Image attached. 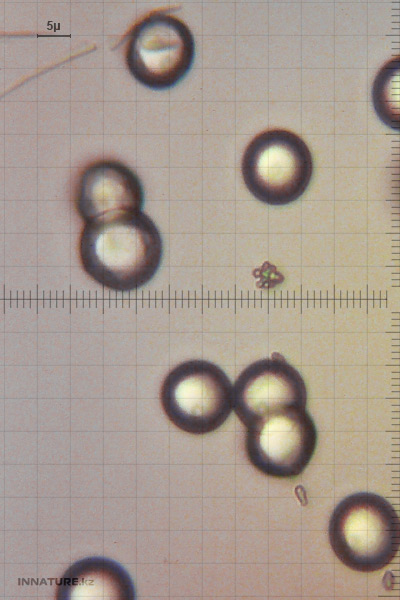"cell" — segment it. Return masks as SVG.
I'll return each mask as SVG.
<instances>
[{
    "instance_id": "obj_2",
    "label": "cell",
    "mask_w": 400,
    "mask_h": 600,
    "mask_svg": "<svg viewBox=\"0 0 400 600\" xmlns=\"http://www.w3.org/2000/svg\"><path fill=\"white\" fill-rule=\"evenodd\" d=\"M329 542L337 558L357 572H376L397 555L400 517L385 498L358 492L334 509L328 527Z\"/></svg>"
},
{
    "instance_id": "obj_5",
    "label": "cell",
    "mask_w": 400,
    "mask_h": 600,
    "mask_svg": "<svg viewBox=\"0 0 400 600\" xmlns=\"http://www.w3.org/2000/svg\"><path fill=\"white\" fill-rule=\"evenodd\" d=\"M194 56L195 41L189 27L174 15L154 12L131 30L125 60L140 84L165 90L187 75Z\"/></svg>"
},
{
    "instance_id": "obj_10",
    "label": "cell",
    "mask_w": 400,
    "mask_h": 600,
    "mask_svg": "<svg viewBox=\"0 0 400 600\" xmlns=\"http://www.w3.org/2000/svg\"><path fill=\"white\" fill-rule=\"evenodd\" d=\"M372 102L380 120L400 132V55L378 71L372 87Z\"/></svg>"
},
{
    "instance_id": "obj_8",
    "label": "cell",
    "mask_w": 400,
    "mask_h": 600,
    "mask_svg": "<svg viewBox=\"0 0 400 600\" xmlns=\"http://www.w3.org/2000/svg\"><path fill=\"white\" fill-rule=\"evenodd\" d=\"M75 209L84 224L141 212L144 188L138 175L117 160H100L82 171L75 187Z\"/></svg>"
},
{
    "instance_id": "obj_6",
    "label": "cell",
    "mask_w": 400,
    "mask_h": 600,
    "mask_svg": "<svg viewBox=\"0 0 400 600\" xmlns=\"http://www.w3.org/2000/svg\"><path fill=\"white\" fill-rule=\"evenodd\" d=\"M317 444V430L306 408L271 415L246 428L249 462L266 476L288 479L300 475Z\"/></svg>"
},
{
    "instance_id": "obj_3",
    "label": "cell",
    "mask_w": 400,
    "mask_h": 600,
    "mask_svg": "<svg viewBox=\"0 0 400 600\" xmlns=\"http://www.w3.org/2000/svg\"><path fill=\"white\" fill-rule=\"evenodd\" d=\"M160 402L167 418L193 435L215 431L233 408V386L216 364L192 359L175 366L164 378Z\"/></svg>"
},
{
    "instance_id": "obj_7",
    "label": "cell",
    "mask_w": 400,
    "mask_h": 600,
    "mask_svg": "<svg viewBox=\"0 0 400 600\" xmlns=\"http://www.w3.org/2000/svg\"><path fill=\"white\" fill-rule=\"evenodd\" d=\"M307 389L300 373L282 356L247 366L233 386V408L247 428L271 415L306 408Z\"/></svg>"
},
{
    "instance_id": "obj_1",
    "label": "cell",
    "mask_w": 400,
    "mask_h": 600,
    "mask_svg": "<svg viewBox=\"0 0 400 600\" xmlns=\"http://www.w3.org/2000/svg\"><path fill=\"white\" fill-rule=\"evenodd\" d=\"M163 250L158 227L142 211L84 224L79 239L85 273L122 293L141 288L155 276Z\"/></svg>"
},
{
    "instance_id": "obj_9",
    "label": "cell",
    "mask_w": 400,
    "mask_h": 600,
    "mask_svg": "<svg viewBox=\"0 0 400 600\" xmlns=\"http://www.w3.org/2000/svg\"><path fill=\"white\" fill-rule=\"evenodd\" d=\"M58 600H133L135 588L128 572L117 562L104 557L83 558L60 577L56 586Z\"/></svg>"
},
{
    "instance_id": "obj_4",
    "label": "cell",
    "mask_w": 400,
    "mask_h": 600,
    "mask_svg": "<svg viewBox=\"0 0 400 600\" xmlns=\"http://www.w3.org/2000/svg\"><path fill=\"white\" fill-rule=\"evenodd\" d=\"M241 172L255 198L268 205H287L307 189L313 173L312 155L297 134L269 129L246 147Z\"/></svg>"
}]
</instances>
